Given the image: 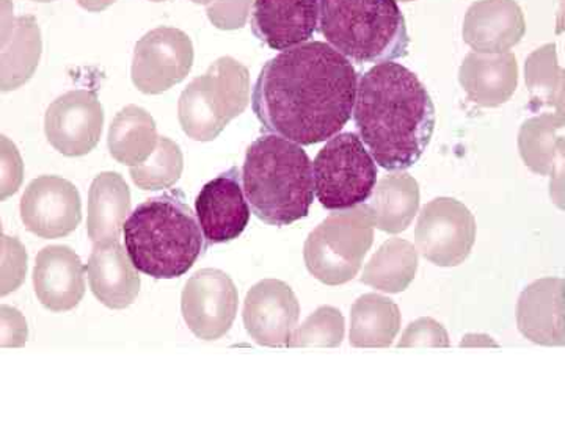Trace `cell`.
<instances>
[{"mask_svg":"<svg viewBox=\"0 0 565 423\" xmlns=\"http://www.w3.org/2000/svg\"><path fill=\"white\" fill-rule=\"evenodd\" d=\"M76 2L79 3L84 10L92 11V13H99V11L109 9L117 0H76Z\"/></svg>","mask_w":565,"mask_h":423,"instance_id":"39","label":"cell"},{"mask_svg":"<svg viewBox=\"0 0 565 423\" xmlns=\"http://www.w3.org/2000/svg\"><path fill=\"white\" fill-rule=\"evenodd\" d=\"M353 120L377 165L405 172L429 147L437 118L433 98L414 70L382 62L360 77Z\"/></svg>","mask_w":565,"mask_h":423,"instance_id":"2","label":"cell"},{"mask_svg":"<svg viewBox=\"0 0 565 423\" xmlns=\"http://www.w3.org/2000/svg\"><path fill=\"white\" fill-rule=\"evenodd\" d=\"M359 74L329 43L308 41L266 63L253 88L264 129L300 147L322 143L352 118Z\"/></svg>","mask_w":565,"mask_h":423,"instance_id":"1","label":"cell"},{"mask_svg":"<svg viewBox=\"0 0 565 423\" xmlns=\"http://www.w3.org/2000/svg\"><path fill=\"white\" fill-rule=\"evenodd\" d=\"M104 109L95 91L73 90L51 104L44 131L52 147L68 158L95 150L102 139Z\"/></svg>","mask_w":565,"mask_h":423,"instance_id":"12","label":"cell"},{"mask_svg":"<svg viewBox=\"0 0 565 423\" xmlns=\"http://www.w3.org/2000/svg\"><path fill=\"white\" fill-rule=\"evenodd\" d=\"M319 31L359 65L403 58L411 44L397 0H319Z\"/></svg>","mask_w":565,"mask_h":423,"instance_id":"5","label":"cell"},{"mask_svg":"<svg viewBox=\"0 0 565 423\" xmlns=\"http://www.w3.org/2000/svg\"><path fill=\"white\" fill-rule=\"evenodd\" d=\"M374 220L367 204L338 210L311 231L305 242L308 272L327 285L352 281L374 242Z\"/></svg>","mask_w":565,"mask_h":423,"instance_id":"7","label":"cell"},{"mask_svg":"<svg viewBox=\"0 0 565 423\" xmlns=\"http://www.w3.org/2000/svg\"><path fill=\"white\" fill-rule=\"evenodd\" d=\"M151 2H166V0H151Z\"/></svg>","mask_w":565,"mask_h":423,"instance_id":"44","label":"cell"},{"mask_svg":"<svg viewBox=\"0 0 565 423\" xmlns=\"http://www.w3.org/2000/svg\"><path fill=\"white\" fill-rule=\"evenodd\" d=\"M193 3H196V6H211L214 0H192Z\"/></svg>","mask_w":565,"mask_h":423,"instance_id":"41","label":"cell"},{"mask_svg":"<svg viewBox=\"0 0 565 423\" xmlns=\"http://www.w3.org/2000/svg\"><path fill=\"white\" fill-rule=\"evenodd\" d=\"M565 32V0H557L556 33Z\"/></svg>","mask_w":565,"mask_h":423,"instance_id":"40","label":"cell"},{"mask_svg":"<svg viewBox=\"0 0 565 423\" xmlns=\"http://www.w3.org/2000/svg\"><path fill=\"white\" fill-rule=\"evenodd\" d=\"M422 202L419 184L408 173L396 172L382 177L375 184L370 207L374 226L381 231L399 234L415 220Z\"/></svg>","mask_w":565,"mask_h":423,"instance_id":"25","label":"cell"},{"mask_svg":"<svg viewBox=\"0 0 565 423\" xmlns=\"http://www.w3.org/2000/svg\"><path fill=\"white\" fill-rule=\"evenodd\" d=\"M418 265V248L408 240L394 237L374 252L364 267L362 282L379 292L401 293L414 282Z\"/></svg>","mask_w":565,"mask_h":423,"instance_id":"29","label":"cell"},{"mask_svg":"<svg viewBox=\"0 0 565 423\" xmlns=\"http://www.w3.org/2000/svg\"><path fill=\"white\" fill-rule=\"evenodd\" d=\"M399 348H449L451 340H449L448 332L440 322L434 318L422 317L418 321L412 322L405 328L403 337L397 343Z\"/></svg>","mask_w":565,"mask_h":423,"instance_id":"33","label":"cell"},{"mask_svg":"<svg viewBox=\"0 0 565 423\" xmlns=\"http://www.w3.org/2000/svg\"><path fill=\"white\" fill-rule=\"evenodd\" d=\"M243 185L253 214L273 226L302 220L315 199L313 163L300 144L264 135L248 147Z\"/></svg>","mask_w":565,"mask_h":423,"instance_id":"3","label":"cell"},{"mask_svg":"<svg viewBox=\"0 0 565 423\" xmlns=\"http://www.w3.org/2000/svg\"><path fill=\"white\" fill-rule=\"evenodd\" d=\"M459 80L476 106L500 107L519 87V63L512 52L487 54L473 51L460 66Z\"/></svg>","mask_w":565,"mask_h":423,"instance_id":"20","label":"cell"},{"mask_svg":"<svg viewBox=\"0 0 565 423\" xmlns=\"http://www.w3.org/2000/svg\"><path fill=\"white\" fill-rule=\"evenodd\" d=\"M525 33V13L515 0H478L465 14L463 41L476 52L511 51Z\"/></svg>","mask_w":565,"mask_h":423,"instance_id":"18","label":"cell"},{"mask_svg":"<svg viewBox=\"0 0 565 423\" xmlns=\"http://www.w3.org/2000/svg\"><path fill=\"white\" fill-rule=\"evenodd\" d=\"M182 169L181 148L173 140L161 137L151 158L141 165L131 166V177L141 191H163L180 181Z\"/></svg>","mask_w":565,"mask_h":423,"instance_id":"30","label":"cell"},{"mask_svg":"<svg viewBox=\"0 0 565 423\" xmlns=\"http://www.w3.org/2000/svg\"><path fill=\"white\" fill-rule=\"evenodd\" d=\"M29 329L24 315L14 307H0V345L3 348L24 347Z\"/></svg>","mask_w":565,"mask_h":423,"instance_id":"36","label":"cell"},{"mask_svg":"<svg viewBox=\"0 0 565 423\" xmlns=\"http://www.w3.org/2000/svg\"><path fill=\"white\" fill-rule=\"evenodd\" d=\"M43 52L41 29L35 18L20 17L6 39L0 40V88L13 91L28 84L39 68Z\"/></svg>","mask_w":565,"mask_h":423,"instance_id":"26","label":"cell"},{"mask_svg":"<svg viewBox=\"0 0 565 423\" xmlns=\"http://www.w3.org/2000/svg\"><path fill=\"white\" fill-rule=\"evenodd\" d=\"M546 115L530 118L519 132L523 163L535 174L550 177V198L557 209H565V137Z\"/></svg>","mask_w":565,"mask_h":423,"instance_id":"22","label":"cell"},{"mask_svg":"<svg viewBox=\"0 0 565 423\" xmlns=\"http://www.w3.org/2000/svg\"><path fill=\"white\" fill-rule=\"evenodd\" d=\"M236 285L221 270L204 269L193 274L182 292V317L202 340H217L233 326L237 314Z\"/></svg>","mask_w":565,"mask_h":423,"instance_id":"11","label":"cell"},{"mask_svg":"<svg viewBox=\"0 0 565 423\" xmlns=\"http://www.w3.org/2000/svg\"><path fill=\"white\" fill-rule=\"evenodd\" d=\"M21 218L29 231L43 239L68 236L82 220L79 192L62 177L40 176L22 195Z\"/></svg>","mask_w":565,"mask_h":423,"instance_id":"13","label":"cell"},{"mask_svg":"<svg viewBox=\"0 0 565 423\" xmlns=\"http://www.w3.org/2000/svg\"><path fill=\"white\" fill-rule=\"evenodd\" d=\"M516 328L541 347L565 345V280L541 278L527 284L516 302Z\"/></svg>","mask_w":565,"mask_h":423,"instance_id":"16","label":"cell"},{"mask_svg":"<svg viewBox=\"0 0 565 423\" xmlns=\"http://www.w3.org/2000/svg\"><path fill=\"white\" fill-rule=\"evenodd\" d=\"M33 285L41 304L52 313L74 310L84 299L85 270L71 248L54 245L36 256Z\"/></svg>","mask_w":565,"mask_h":423,"instance_id":"19","label":"cell"},{"mask_svg":"<svg viewBox=\"0 0 565 423\" xmlns=\"http://www.w3.org/2000/svg\"><path fill=\"white\" fill-rule=\"evenodd\" d=\"M299 317L300 304L286 282L264 280L245 296V329L264 347H288Z\"/></svg>","mask_w":565,"mask_h":423,"instance_id":"14","label":"cell"},{"mask_svg":"<svg viewBox=\"0 0 565 423\" xmlns=\"http://www.w3.org/2000/svg\"><path fill=\"white\" fill-rule=\"evenodd\" d=\"M131 212V192L121 174L104 172L93 181L88 195L87 231L93 243L120 239Z\"/></svg>","mask_w":565,"mask_h":423,"instance_id":"23","label":"cell"},{"mask_svg":"<svg viewBox=\"0 0 565 423\" xmlns=\"http://www.w3.org/2000/svg\"><path fill=\"white\" fill-rule=\"evenodd\" d=\"M316 198L329 210L364 204L377 184V162L359 133H338L313 162Z\"/></svg>","mask_w":565,"mask_h":423,"instance_id":"8","label":"cell"},{"mask_svg":"<svg viewBox=\"0 0 565 423\" xmlns=\"http://www.w3.org/2000/svg\"><path fill=\"white\" fill-rule=\"evenodd\" d=\"M28 272V252L20 240L14 237H2V263H0V295L20 289Z\"/></svg>","mask_w":565,"mask_h":423,"instance_id":"32","label":"cell"},{"mask_svg":"<svg viewBox=\"0 0 565 423\" xmlns=\"http://www.w3.org/2000/svg\"><path fill=\"white\" fill-rule=\"evenodd\" d=\"M154 118L139 106H128L118 111L109 129V151L122 165L137 166L147 162L158 148Z\"/></svg>","mask_w":565,"mask_h":423,"instance_id":"28","label":"cell"},{"mask_svg":"<svg viewBox=\"0 0 565 423\" xmlns=\"http://www.w3.org/2000/svg\"><path fill=\"white\" fill-rule=\"evenodd\" d=\"M241 181L239 170H230L207 182L196 196V217L207 242H232L247 228L250 204Z\"/></svg>","mask_w":565,"mask_h":423,"instance_id":"15","label":"cell"},{"mask_svg":"<svg viewBox=\"0 0 565 423\" xmlns=\"http://www.w3.org/2000/svg\"><path fill=\"white\" fill-rule=\"evenodd\" d=\"M255 0H214L206 7L207 18L221 31H239L247 24Z\"/></svg>","mask_w":565,"mask_h":423,"instance_id":"35","label":"cell"},{"mask_svg":"<svg viewBox=\"0 0 565 423\" xmlns=\"http://www.w3.org/2000/svg\"><path fill=\"white\" fill-rule=\"evenodd\" d=\"M250 102V73L233 57H221L182 91L178 118L182 131L195 141L217 139Z\"/></svg>","mask_w":565,"mask_h":423,"instance_id":"6","label":"cell"},{"mask_svg":"<svg viewBox=\"0 0 565 423\" xmlns=\"http://www.w3.org/2000/svg\"><path fill=\"white\" fill-rule=\"evenodd\" d=\"M460 348H500V344L489 334L470 333L460 340Z\"/></svg>","mask_w":565,"mask_h":423,"instance_id":"37","label":"cell"},{"mask_svg":"<svg viewBox=\"0 0 565 423\" xmlns=\"http://www.w3.org/2000/svg\"><path fill=\"white\" fill-rule=\"evenodd\" d=\"M399 306L388 296L366 293L351 310V339L355 348L392 347L401 329Z\"/></svg>","mask_w":565,"mask_h":423,"instance_id":"27","label":"cell"},{"mask_svg":"<svg viewBox=\"0 0 565 423\" xmlns=\"http://www.w3.org/2000/svg\"><path fill=\"white\" fill-rule=\"evenodd\" d=\"M530 109L546 115L557 131L565 128V69L557 62L556 44L535 50L525 63Z\"/></svg>","mask_w":565,"mask_h":423,"instance_id":"24","label":"cell"},{"mask_svg":"<svg viewBox=\"0 0 565 423\" xmlns=\"http://www.w3.org/2000/svg\"><path fill=\"white\" fill-rule=\"evenodd\" d=\"M193 43L188 33L158 28L145 33L134 51L131 76L143 95H161L189 76L193 66Z\"/></svg>","mask_w":565,"mask_h":423,"instance_id":"10","label":"cell"},{"mask_svg":"<svg viewBox=\"0 0 565 423\" xmlns=\"http://www.w3.org/2000/svg\"><path fill=\"white\" fill-rule=\"evenodd\" d=\"M475 215L465 204L440 196L419 212L415 243L419 254L437 267H457L467 261L476 242Z\"/></svg>","mask_w":565,"mask_h":423,"instance_id":"9","label":"cell"},{"mask_svg":"<svg viewBox=\"0 0 565 423\" xmlns=\"http://www.w3.org/2000/svg\"><path fill=\"white\" fill-rule=\"evenodd\" d=\"M126 251L136 269L158 280L188 273L203 251V231L178 196L140 204L125 223Z\"/></svg>","mask_w":565,"mask_h":423,"instance_id":"4","label":"cell"},{"mask_svg":"<svg viewBox=\"0 0 565 423\" xmlns=\"http://www.w3.org/2000/svg\"><path fill=\"white\" fill-rule=\"evenodd\" d=\"M33 2L50 3V2H55V0H33Z\"/></svg>","mask_w":565,"mask_h":423,"instance_id":"42","label":"cell"},{"mask_svg":"<svg viewBox=\"0 0 565 423\" xmlns=\"http://www.w3.org/2000/svg\"><path fill=\"white\" fill-rule=\"evenodd\" d=\"M319 0H255L252 31L275 51L291 50L313 39Z\"/></svg>","mask_w":565,"mask_h":423,"instance_id":"17","label":"cell"},{"mask_svg":"<svg viewBox=\"0 0 565 423\" xmlns=\"http://www.w3.org/2000/svg\"><path fill=\"white\" fill-rule=\"evenodd\" d=\"M24 180V163L17 144L6 135L0 137V199L6 202L9 196L20 191Z\"/></svg>","mask_w":565,"mask_h":423,"instance_id":"34","label":"cell"},{"mask_svg":"<svg viewBox=\"0 0 565 423\" xmlns=\"http://www.w3.org/2000/svg\"><path fill=\"white\" fill-rule=\"evenodd\" d=\"M401 2H415V0H401Z\"/></svg>","mask_w":565,"mask_h":423,"instance_id":"43","label":"cell"},{"mask_svg":"<svg viewBox=\"0 0 565 423\" xmlns=\"http://www.w3.org/2000/svg\"><path fill=\"white\" fill-rule=\"evenodd\" d=\"M87 274L92 292L110 310H126L139 295V270L118 240L95 243L88 259Z\"/></svg>","mask_w":565,"mask_h":423,"instance_id":"21","label":"cell"},{"mask_svg":"<svg viewBox=\"0 0 565 423\" xmlns=\"http://www.w3.org/2000/svg\"><path fill=\"white\" fill-rule=\"evenodd\" d=\"M18 18L13 17V6L10 0H2V25H0V40L6 39L11 29L17 24Z\"/></svg>","mask_w":565,"mask_h":423,"instance_id":"38","label":"cell"},{"mask_svg":"<svg viewBox=\"0 0 565 423\" xmlns=\"http://www.w3.org/2000/svg\"><path fill=\"white\" fill-rule=\"evenodd\" d=\"M344 334L345 322L341 311L332 306H322L294 329L288 347L337 348L343 344Z\"/></svg>","mask_w":565,"mask_h":423,"instance_id":"31","label":"cell"}]
</instances>
